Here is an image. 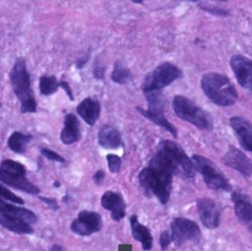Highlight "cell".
Here are the masks:
<instances>
[{"label":"cell","mask_w":252,"mask_h":251,"mask_svg":"<svg viewBox=\"0 0 252 251\" xmlns=\"http://www.w3.org/2000/svg\"><path fill=\"white\" fill-rule=\"evenodd\" d=\"M157 149V154L150 162V167L158 168L187 181L194 179L195 169L192 160L179 144L171 140H164L159 143Z\"/></svg>","instance_id":"obj_1"},{"label":"cell","mask_w":252,"mask_h":251,"mask_svg":"<svg viewBox=\"0 0 252 251\" xmlns=\"http://www.w3.org/2000/svg\"><path fill=\"white\" fill-rule=\"evenodd\" d=\"M10 80L13 92L20 101L21 112L35 113L37 103L31 86V75L23 57L16 59L10 72Z\"/></svg>","instance_id":"obj_2"},{"label":"cell","mask_w":252,"mask_h":251,"mask_svg":"<svg viewBox=\"0 0 252 251\" xmlns=\"http://www.w3.org/2000/svg\"><path fill=\"white\" fill-rule=\"evenodd\" d=\"M201 88L206 96L217 106H232L238 98V92L233 84L226 75L222 74H205L201 79Z\"/></svg>","instance_id":"obj_3"},{"label":"cell","mask_w":252,"mask_h":251,"mask_svg":"<svg viewBox=\"0 0 252 251\" xmlns=\"http://www.w3.org/2000/svg\"><path fill=\"white\" fill-rule=\"evenodd\" d=\"M139 181L146 195H154L161 204H167L171 194L173 175L149 166L141 171Z\"/></svg>","instance_id":"obj_4"},{"label":"cell","mask_w":252,"mask_h":251,"mask_svg":"<svg viewBox=\"0 0 252 251\" xmlns=\"http://www.w3.org/2000/svg\"><path fill=\"white\" fill-rule=\"evenodd\" d=\"M173 107L176 114L183 120L200 129L211 130L213 122L210 116L188 97L177 95L173 98Z\"/></svg>","instance_id":"obj_5"},{"label":"cell","mask_w":252,"mask_h":251,"mask_svg":"<svg viewBox=\"0 0 252 251\" xmlns=\"http://www.w3.org/2000/svg\"><path fill=\"white\" fill-rule=\"evenodd\" d=\"M191 160L209 188L219 192L231 191L232 185L229 180L212 161L200 155H194Z\"/></svg>","instance_id":"obj_6"},{"label":"cell","mask_w":252,"mask_h":251,"mask_svg":"<svg viewBox=\"0 0 252 251\" xmlns=\"http://www.w3.org/2000/svg\"><path fill=\"white\" fill-rule=\"evenodd\" d=\"M182 77V72L177 66L165 62L157 66L145 77L142 84V90L145 93L159 91Z\"/></svg>","instance_id":"obj_7"},{"label":"cell","mask_w":252,"mask_h":251,"mask_svg":"<svg viewBox=\"0 0 252 251\" xmlns=\"http://www.w3.org/2000/svg\"><path fill=\"white\" fill-rule=\"evenodd\" d=\"M170 228L172 240L176 246H182L187 242H198L201 238L199 226L191 220L174 218L170 224Z\"/></svg>","instance_id":"obj_8"},{"label":"cell","mask_w":252,"mask_h":251,"mask_svg":"<svg viewBox=\"0 0 252 251\" xmlns=\"http://www.w3.org/2000/svg\"><path fill=\"white\" fill-rule=\"evenodd\" d=\"M103 226L100 214L91 211H82L78 214V219L71 224V230L77 235L90 236L98 232Z\"/></svg>","instance_id":"obj_9"},{"label":"cell","mask_w":252,"mask_h":251,"mask_svg":"<svg viewBox=\"0 0 252 251\" xmlns=\"http://www.w3.org/2000/svg\"><path fill=\"white\" fill-rule=\"evenodd\" d=\"M197 208L201 223L206 228L215 229L219 226L221 210L214 200L209 197L198 199Z\"/></svg>","instance_id":"obj_10"},{"label":"cell","mask_w":252,"mask_h":251,"mask_svg":"<svg viewBox=\"0 0 252 251\" xmlns=\"http://www.w3.org/2000/svg\"><path fill=\"white\" fill-rule=\"evenodd\" d=\"M235 215L241 223L252 234V203L248 196L241 191L232 194Z\"/></svg>","instance_id":"obj_11"},{"label":"cell","mask_w":252,"mask_h":251,"mask_svg":"<svg viewBox=\"0 0 252 251\" xmlns=\"http://www.w3.org/2000/svg\"><path fill=\"white\" fill-rule=\"evenodd\" d=\"M230 65L240 85L252 91V60L237 55L232 56Z\"/></svg>","instance_id":"obj_12"},{"label":"cell","mask_w":252,"mask_h":251,"mask_svg":"<svg viewBox=\"0 0 252 251\" xmlns=\"http://www.w3.org/2000/svg\"><path fill=\"white\" fill-rule=\"evenodd\" d=\"M226 166L238 171L244 176H252V161L241 150L231 147L223 158Z\"/></svg>","instance_id":"obj_13"},{"label":"cell","mask_w":252,"mask_h":251,"mask_svg":"<svg viewBox=\"0 0 252 251\" xmlns=\"http://www.w3.org/2000/svg\"><path fill=\"white\" fill-rule=\"evenodd\" d=\"M102 207L111 211V217L114 221L120 222L125 218L126 204L124 197L120 193L108 191L101 197Z\"/></svg>","instance_id":"obj_14"},{"label":"cell","mask_w":252,"mask_h":251,"mask_svg":"<svg viewBox=\"0 0 252 251\" xmlns=\"http://www.w3.org/2000/svg\"><path fill=\"white\" fill-rule=\"evenodd\" d=\"M0 181L11 188L27 194L38 195L40 193L38 187L25 178V175L7 173L0 169Z\"/></svg>","instance_id":"obj_15"},{"label":"cell","mask_w":252,"mask_h":251,"mask_svg":"<svg viewBox=\"0 0 252 251\" xmlns=\"http://www.w3.org/2000/svg\"><path fill=\"white\" fill-rule=\"evenodd\" d=\"M230 125L236 134L240 144L245 150L252 153V125L240 116L231 118Z\"/></svg>","instance_id":"obj_16"},{"label":"cell","mask_w":252,"mask_h":251,"mask_svg":"<svg viewBox=\"0 0 252 251\" xmlns=\"http://www.w3.org/2000/svg\"><path fill=\"white\" fill-rule=\"evenodd\" d=\"M101 112V106L97 100L87 97L84 99L77 107V112L81 118L88 124L93 126L99 119Z\"/></svg>","instance_id":"obj_17"},{"label":"cell","mask_w":252,"mask_h":251,"mask_svg":"<svg viewBox=\"0 0 252 251\" xmlns=\"http://www.w3.org/2000/svg\"><path fill=\"white\" fill-rule=\"evenodd\" d=\"M80 122L73 113H68L65 116L64 128L61 134V140L66 145H70L81 139Z\"/></svg>","instance_id":"obj_18"},{"label":"cell","mask_w":252,"mask_h":251,"mask_svg":"<svg viewBox=\"0 0 252 251\" xmlns=\"http://www.w3.org/2000/svg\"><path fill=\"white\" fill-rule=\"evenodd\" d=\"M130 223L133 238L142 244L143 250H151L153 246V237L150 230L139 222L136 215L130 217Z\"/></svg>","instance_id":"obj_19"},{"label":"cell","mask_w":252,"mask_h":251,"mask_svg":"<svg viewBox=\"0 0 252 251\" xmlns=\"http://www.w3.org/2000/svg\"><path fill=\"white\" fill-rule=\"evenodd\" d=\"M99 144L107 150H115L122 144L121 134L118 130L109 125H104L98 133Z\"/></svg>","instance_id":"obj_20"},{"label":"cell","mask_w":252,"mask_h":251,"mask_svg":"<svg viewBox=\"0 0 252 251\" xmlns=\"http://www.w3.org/2000/svg\"><path fill=\"white\" fill-rule=\"evenodd\" d=\"M0 214L23 220L30 224L35 223L37 222L36 215L32 211L6 203L1 199H0Z\"/></svg>","instance_id":"obj_21"},{"label":"cell","mask_w":252,"mask_h":251,"mask_svg":"<svg viewBox=\"0 0 252 251\" xmlns=\"http://www.w3.org/2000/svg\"><path fill=\"white\" fill-rule=\"evenodd\" d=\"M0 225L15 234H31L33 233L32 227L26 221L1 214H0Z\"/></svg>","instance_id":"obj_22"},{"label":"cell","mask_w":252,"mask_h":251,"mask_svg":"<svg viewBox=\"0 0 252 251\" xmlns=\"http://www.w3.org/2000/svg\"><path fill=\"white\" fill-rule=\"evenodd\" d=\"M136 110L138 112L143 115L147 119L151 120V122L157 124L158 126L161 127V128L165 129L166 131L170 132L172 135L173 136L174 138H177L178 132L177 129L174 125H172L163 115V112H153V111L150 110H144V109H141V108H136Z\"/></svg>","instance_id":"obj_23"},{"label":"cell","mask_w":252,"mask_h":251,"mask_svg":"<svg viewBox=\"0 0 252 251\" xmlns=\"http://www.w3.org/2000/svg\"><path fill=\"white\" fill-rule=\"evenodd\" d=\"M32 139V137L30 134H24L18 131H15L9 137L7 145L9 148L18 154H24L26 151L27 146Z\"/></svg>","instance_id":"obj_24"},{"label":"cell","mask_w":252,"mask_h":251,"mask_svg":"<svg viewBox=\"0 0 252 251\" xmlns=\"http://www.w3.org/2000/svg\"><path fill=\"white\" fill-rule=\"evenodd\" d=\"M112 79L116 84L124 85L132 81L133 75L127 66H126L122 62L118 61L114 67Z\"/></svg>","instance_id":"obj_25"},{"label":"cell","mask_w":252,"mask_h":251,"mask_svg":"<svg viewBox=\"0 0 252 251\" xmlns=\"http://www.w3.org/2000/svg\"><path fill=\"white\" fill-rule=\"evenodd\" d=\"M59 81L55 76L43 75L39 79V90L42 95L50 96L55 94L59 89Z\"/></svg>","instance_id":"obj_26"},{"label":"cell","mask_w":252,"mask_h":251,"mask_svg":"<svg viewBox=\"0 0 252 251\" xmlns=\"http://www.w3.org/2000/svg\"><path fill=\"white\" fill-rule=\"evenodd\" d=\"M148 103V110L153 112H163L164 99L159 91H153L145 93Z\"/></svg>","instance_id":"obj_27"},{"label":"cell","mask_w":252,"mask_h":251,"mask_svg":"<svg viewBox=\"0 0 252 251\" xmlns=\"http://www.w3.org/2000/svg\"><path fill=\"white\" fill-rule=\"evenodd\" d=\"M0 169L7 173L16 174V175H26V168L22 164L15 162L11 159H5L1 162Z\"/></svg>","instance_id":"obj_28"},{"label":"cell","mask_w":252,"mask_h":251,"mask_svg":"<svg viewBox=\"0 0 252 251\" xmlns=\"http://www.w3.org/2000/svg\"><path fill=\"white\" fill-rule=\"evenodd\" d=\"M0 199L4 200H9L12 203H16V204H25L23 199L21 198L19 196L16 195L14 193H12L10 190L4 187L1 184H0Z\"/></svg>","instance_id":"obj_29"},{"label":"cell","mask_w":252,"mask_h":251,"mask_svg":"<svg viewBox=\"0 0 252 251\" xmlns=\"http://www.w3.org/2000/svg\"><path fill=\"white\" fill-rule=\"evenodd\" d=\"M108 167L112 173H118L121 170L122 160L121 158L115 154H109L106 156Z\"/></svg>","instance_id":"obj_30"},{"label":"cell","mask_w":252,"mask_h":251,"mask_svg":"<svg viewBox=\"0 0 252 251\" xmlns=\"http://www.w3.org/2000/svg\"><path fill=\"white\" fill-rule=\"evenodd\" d=\"M41 153L44 157L47 158L49 160L54 161V162H59V163H65V162H66L64 158L62 157L59 153L53 151L50 149L41 148Z\"/></svg>","instance_id":"obj_31"},{"label":"cell","mask_w":252,"mask_h":251,"mask_svg":"<svg viewBox=\"0 0 252 251\" xmlns=\"http://www.w3.org/2000/svg\"><path fill=\"white\" fill-rule=\"evenodd\" d=\"M160 246H161V250H166L170 246V243L173 242L172 240V236L167 231H164L161 233L160 236Z\"/></svg>","instance_id":"obj_32"},{"label":"cell","mask_w":252,"mask_h":251,"mask_svg":"<svg viewBox=\"0 0 252 251\" xmlns=\"http://www.w3.org/2000/svg\"><path fill=\"white\" fill-rule=\"evenodd\" d=\"M38 198L43 203H45L51 210L56 212L59 209V204L55 199L48 198V197H38Z\"/></svg>","instance_id":"obj_33"},{"label":"cell","mask_w":252,"mask_h":251,"mask_svg":"<svg viewBox=\"0 0 252 251\" xmlns=\"http://www.w3.org/2000/svg\"><path fill=\"white\" fill-rule=\"evenodd\" d=\"M59 85L64 90L69 100H70L71 101H74L75 98H74L73 93H72V88L69 86V84L66 82V81H62V82L59 83Z\"/></svg>","instance_id":"obj_34"},{"label":"cell","mask_w":252,"mask_h":251,"mask_svg":"<svg viewBox=\"0 0 252 251\" xmlns=\"http://www.w3.org/2000/svg\"><path fill=\"white\" fill-rule=\"evenodd\" d=\"M105 175L104 171L103 170H98L94 173V176H93V181L97 185H100L103 182L105 179Z\"/></svg>","instance_id":"obj_35"},{"label":"cell","mask_w":252,"mask_h":251,"mask_svg":"<svg viewBox=\"0 0 252 251\" xmlns=\"http://www.w3.org/2000/svg\"><path fill=\"white\" fill-rule=\"evenodd\" d=\"M105 68L103 66H96L94 68V75L97 79H103L104 78Z\"/></svg>","instance_id":"obj_36"},{"label":"cell","mask_w":252,"mask_h":251,"mask_svg":"<svg viewBox=\"0 0 252 251\" xmlns=\"http://www.w3.org/2000/svg\"><path fill=\"white\" fill-rule=\"evenodd\" d=\"M203 9H204L207 11L210 12V13H213V14L216 15H221V16H224V15H227L228 12L225 11V10H220V9L214 8V7H202Z\"/></svg>","instance_id":"obj_37"},{"label":"cell","mask_w":252,"mask_h":251,"mask_svg":"<svg viewBox=\"0 0 252 251\" xmlns=\"http://www.w3.org/2000/svg\"><path fill=\"white\" fill-rule=\"evenodd\" d=\"M89 57H87V56H84V57H81V59H79V60H78V63H77V66L78 68L83 67L84 64L88 61Z\"/></svg>","instance_id":"obj_38"},{"label":"cell","mask_w":252,"mask_h":251,"mask_svg":"<svg viewBox=\"0 0 252 251\" xmlns=\"http://www.w3.org/2000/svg\"><path fill=\"white\" fill-rule=\"evenodd\" d=\"M63 250L62 246H59V245H54V246H52L51 249H50V251H60Z\"/></svg>","instance_id":"obj_39"},{"label":"cell","mask_w":252,"mask_h":251,"mask_svg":"<svg viewBox=\"0 0 252 251\" xmlns=\"http://www.w3.org/2000/svg\"><path fill=\"white\" fill-rule=\"evenodd\" d=\"M53 186H54V187H56V188H59V187H61V183L59 182V181H55Z\"/></svg>","instance_id":"obj_40"},{"label":"cell","mask_w":252,"mask_h":251,"mask_svg":"<svg viewBox=\"0 0 252 251\" xmlns=\"http://www.w3.org/2000/svg\"><path fill=\"white\" fill-rule=\"evenodd\" d=\"M134 3H137V4H142L144 1H147V0H132Z\"/></svg>","instance_id":"obj_41"},{"label":"cell","mask_w":252,"mask_h":251,"mask_svg":"<svg viewBox=\"0 0 252 251\" xmlns=\"http://www.w3.org/2000/svg\"><path fill=\"white\" fill-rule=\"evenodd\" d=\"M68 200H69V196H68V195H66L63 197V201L66 203V202L68 201Z\"/></svg>","instance_id":"obj_42"},{"label":"cell","mask_w":252,"mask_h":251,"mask_svg":"<svg viewBox=\"0 0 252 251\" xmlns=\"http://www.w3.org/2000/svg\"><path fill=\"white\" fill-rule=\"evenodd\" d=\"M188 1H198V0H188Z\"/></svg>","instance_id":"obj_43"},{"label":"cell","mask_w":252,"mask_h":251,"mask_svg":"<svg viewBox=\"0 0 252 251\" xmlns=\"http://www.w3.org/2000/svg\"><path fill=\"white\" fill-rule=\"evenodd\" d=\"M0 108H1V102H0Z\"/></svg>","instance_id":"obj_44"},{"label":"cell","mask_w":252,"mask_h":251,"mask_svg":"<svg viewBox=\"0 0 252 251\" xmlns=\"http://www.w3.org/2000/svg\"><path fill=\"white\" fill-rule=\"evenodd\" d=\"M221 1H223V0H221Z\"/></svg>","instance_id":"obj_45"}]
</instances>
